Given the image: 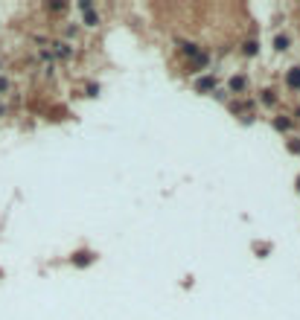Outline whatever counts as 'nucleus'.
I'll return each mask as SVG.
<instances>
[{
  "mask_svg": "<svg viewBox=\"0 0 300 320\" xmlns=\"http://www.w3.org/2000/svg\"><path fill=\"white\" fill-rule=\"evenodd\" d=\"M286 82H289V88H300V67H291Z\"/></svg>",
  "mask_w": 300,
  "mask_h": 320,
  "instance_id": "obj_1",
  "label": "nucleus"
},
{
  "mask_svg": "<svg viewBox=\"0 0 300 320\" xmlns=\"http://www.w3.org/2000/svg\"><path fill=\"white\" fill-rule=\"evenodd\" d=\"M230 88L242 90V88H245V76H233V79H230Z\"/></svg>",
  "mask_w": 300,
  "mask_h": 320,
  "instance_id": "obj_2",
  "label": "nucleus"
},
{
  "mask_svg": "<svg viewBox=\"0 0 300 320\" xmlns=\"http://www.w3.org/2000/svg\"><path fill=\"white\" fill-rule=\"evenodd\" d=\"M91 253H76V259H73V262H76V265H88V262H91Z\"/></svg>",
  "mask_w": 300,
  "mask_h": 320,
  "instance_id": "obj_3",
  "label": "nucleus"
},
{
  "mask_svg": "<svg viewBox=\"0 0 300 320\" xmlns=\"http://www.w3.org/2000/svg\"><path fill=\"white\" fill-rule=\"evenodd\" d=\"M289 47V38L286 35H277V50H286Z\"/></svg>",
  "mask_w": 300,
  "mask_h": 320,
  "instance_id": "obj_4",
  "label": "nucleus"
},
{
  "mask_svg": "<svg viewBox=\"0 0 300 320\" xmlns=\"http://www.w3.org/2000/svg\"><path fill=\"white\" fill-rule=\"evenodd\" d=\"M274 125H277V128H280V131H286V128H289V119H286V116H280V119H277V123H274Z\"/></svg>",
  "mask_w": 300,
  "mask_h": 320,
  "instance_id": "obj_5",
  "label": "nucleus"
},
{
  "mask_svg": "<svg viewBox=\"0 0 300 320\" xmlns=\"http://www.w3.org/2000/svg\"><path fill=\"white\" fill-rule=\"evenodd\" d=\"M245 53H248V55H256V41H248V44H245Z\"/></svg>",
  "mask_w": 300,
  "mask_h": 320,
  "instance_id": "obj_6",
  "label": "nucleus"
},
{
  "mask_svg": "<svg viewBox=\"0 0 300 320\" xmlns=\"http://www.w3.org/2000/svg\"><path fill=\"white\" fill-rule=\"evenodd\" d=\"M201 88H204V90L213 88V79H201V82H198V90H201Z\"/></svg>",
  "mask_w": 300,
  "mask_h": 320,
  "instance_id": "obj_7",
  "label": "nucleus"
},
{
  "mask_svg": "<svg viewBox=\"0 0 300 320\" xmlns=\"http://www.w3.org/2000/svg\"><path fill=\"white\" fill-rule=\"evenodd\" d=\"M289 151H300V140H291L289 143Z\"/></svg>",
  "mask_w": 300,
  "mask_h": 320,
  "instance_id": "obj_8",
  "label": "nucleus"
}]
</instances>
